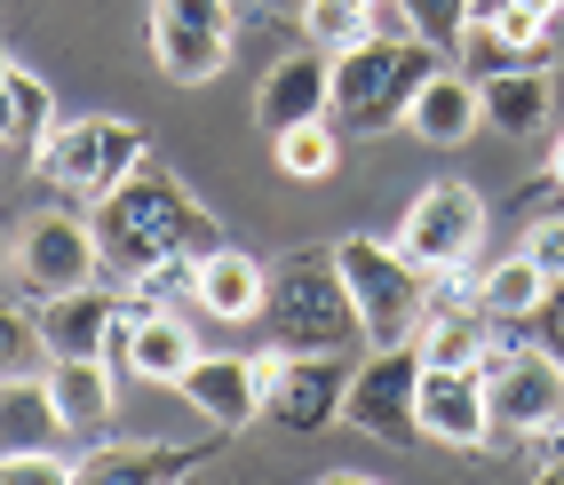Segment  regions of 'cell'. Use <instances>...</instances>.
Here are the masks:
<instances>
[{"mask_svg": "<svg viewBox=\"0 0 564 485\" xmlns=\"http://www.w3.org/2000/svg\"><path fill=\"white\" fill-rule=\"evenodd\" d=\"M88 223H96V247H104V279H120V287H135L143 271H160V263H183V255L223 247L215 215L183 192L160 160H143L120 192H104L88 207Z\"/></svg>", "mask_w": 564, "mask_h": 485, "instance_id": "obj_1", "label": "cell"}, {"mask_svg": "<svg viewBox=\"0 0 564 485\" xmlns=\"http://www.w3.org/2000/svg\"><path fill=\"white\" fill-rule=\"evenodd\" d=\"M437 72L430 41H358L334 56V96H326V120L343 136H382L405 128V104Z\"/></svg>", "mask_w": 564, "mask_h": 485, "instance_id": "obj_2", "label": "cell"}, {"mask_svg": "<svg viewBox=\"0 0 564 485\" xmlns=\"http://www.w3.org/2000/svg\"><path fill=\"white\" fill-rule=\"evenodd\" d=\"M262 311H271V326H279V351H350V343H366V334H358V303H350V287H343L334 247L286 255Z\"/></svg>", "mask_w": 564, "mask_h": 485, "instance_id": "obj_3", "label": "cell"}, {"mask_svg": "<svg viewBox=\"0 0 564 485\" xmlns=\"http://www.w3.org/2000/svg\"><path fill=\"white\" fill-rule=\"evenodd\" d=\"M334 263H343V287L358 303L366 351H390V343H413V334H422L430 271H413L398 255V239H343V247H334Z\"/></svg>", "mask_w": 564, "mask_h": 485, "instance_id": "obj_4", "label": "cell"}, {"mask_svg": "<svg viewBox=\"0 0 564 485\" xmlns=\"http://www.w3.org/2000/svg\"><path fill=\"white\" fill-rule=\"evenodd\" d=\"M152 160L143 152V128L135 120H120V111H88V120H56V136L41 143V168L64 200H80V207H96L104 192H120V183Z\"/></svg>", "mask_w": 564, "mask_h": 485, "instance_id": "obj_5", "label": "cell"}, {"mask_svg": "<svg viewBox=\"0 0 564 485\" xmlns=\"http://www.w3.org/2000/svg\"><path fill=\"white\" fill-rule=\"evenodd\" d=\"M477 247H485V200L469 192V183H430V192H413L405 223H398V255L413 271H469L477 263Z\"/></svg>", "mask_w": 564, "mask_h": 485, "instance_id": "obj_6", "label": "cell"}, {"mask_svg": "<svg viewBox=\"0 0 564 485\" xmlns=\"http://www.w3.org/2000/svg\"><path fill=\"white\" fill-rule=\"evenodd\" d=\"M239 9L231 0H152V64L175 88H199L231 64Z\"/></svg>", "mask_w": 564, "mask_h": 485, "instance_id": "obj_7", "label": "cell"}, {"mask_svg": "<svg viewBox=\"0 0 564 485\" xmlns=\"http://www.w3.org/2000/svg\"><path fill=\"white\" fill-rule=\"evenodd\" d=\"M17 271L32 294H72V287H96L104 279V247H96V223L72 215V207H41L24 215L17 231Z\"/></svg>", "mask_w": 564, "mask_h": 485, "instance_id": "obj_8", "label": "cell"}, {"mask_svg": "<svg viewBox=\"0 0 564 485\" xmlns=\"http://www.w3.org/2000/svg\"><path fill=\"white\" fill-rule=\"evenodd\" d=\"M413 382H422V351H413V343L373 351L366 366H350L343 422H350V430H366V438H382V445L422 438V430H413Z\"/></svg>", "mask_w": 564, "mask_h": 485, "instance_id": "obj_9", "label": "cell"}, {"mask_svg": "<svg viewBox=\"0 0 564 485\" xmlns=\"http://www.w3.org/2000/svg\"><path fill=\"white\" fill-rule=\"evenodd\" d=\"M104 358L120 366L128 382L175 390V382H183V366L199 358V334H192V319L167 311V303H128L120 326H111V351H104Z\"/></svg>", "mask_w": 564, "mask_h": 485, "instance_id": "obj_10", "label": "cell"}, {"mask_svg": "<svg viewBox=\"0 0 564 485\" xmlns=\"http://www.w3.org/2000/svg\"><path fill=\"white\" fill-rule=\"evenodd\" d=\"M485 398H494V430H509V438L541 430V422L564 414V358L501 343L494 358H485Z\"/></svg>", "mask_w": 564, "mask_h": 485, "instance_id": "obj_11", "label": "cell"}, {"mask_svg": "<svg viewBox=\"0 0 564 485\" xmlns=\"http://www.w3.org/2000/svg\"><path fill=\"white\" fill-rule=\"evenodd\" d=\"M413 430L437 438V445H485L494 438V398H485L477 366H430L422 358V382H413Z\"/></svg>", "mask_w": 564, "mask_h": 485, "instance_id": "obj_12", "label": "cell"}, {"mask_svg": "<svg viewBox=\"0 0 564 485\" xmlns=\"http://www.w3.org/2000/svg\"><path fill=\"white\" fill-rule=\"evenodd\" d=\"M343 390H350V351H286L262 414H279L286 430H326L343 414Z\"/></svg>", "mask_w": 564, "mask_h": 485, "instance_id": "obj_13", "label": "cell"}, {"mask_svg": "<svg viewBox=\"0 0 564 485\" xmlns=\"http://www.w3.org/2000/svg\"><path fill=\"white\" fill-rule=\"evenodd\" d=\"M183 406H192L199 422H215V430H247L254 414H262V382H254V358H231V351H199L192 366H183Z\"/></svg>", "mask_w": 564, "mask_h": 485, "instance_id": "obj_14", "label": "cell"}, {"mask_svg": "<svg viewBox=\"0 0 564 485\" xmlns=\"http://www.w3.org/2000/svg\"><path fill=\"white\" fill-rule=\"evenodd\" d=\"M326 96H334V56L311 48V56H279L271 72H262L254 88V128L279 136L294 120H326Z\"/></svg>", "mask_w": 564, "mask_h": 485, "instance_id": "obj_15", "label": "cell"}, {"mask_svg": "<svg viewBox=\"0 0 564 485\" xmlns=\"http://www.w3.org/2000/svg\"><path fill=\"white\" fill-rule=\"evenodd\" d=\"M120 311H128V294H104V287L41 294V343H48V358H104Z\"/></svg>", "mask_w": 564, "mask_h": 485, "instance_id": "obj_16", "label": "cell"}, {"mask_svg": "<svg viewBox=\"0 0 564 485\" xmlns=\"http://www.w3.org/2000/svg\"><path fill=\"white\" fill-rule=\"evenodd\" d=\"M192 303L207 319H223V326H247V319H262V303H271V271H262L247 247H207L199 271H192Z\"/></svg>", "mask_w": 564, "mask_h": 485, "instance_id": "obj_17", "label": "cell"}, {"mask_svg": "<svg viewBox=\"0 0 564 485\" xmlns=\"http://www.w3.org/2000/svg\"><path fill=\"white\" fill-rule=\"evenodd\" d=\"M485 128V96H477V80L469 72H430L422 88H413V104H405V136H422V143H437V152H454V143H469Z\"/></svg>", "mask_w": 564, "mask_h": 485, "instance_id": "obj_18", "label": "cell"}, {"mask_svg": "<svg viewBox=\"0 0 564 485\" xmlns=\"http://www.w3.org/2000/svg\"><path fill=\"white\" fill-rule=\"evenodd\" d=\"M477 96H485V128H494V136H541L549 104H556L549 64H501V72L477 80Z\"/></svg>", "mask_w": 564, "mask_h": 485, "instance_id": "obj_19", "label": "cell"}, {"mask_svg": "<svg viewBox=\"0 0 564 485\" xmlns=\"http://www.w3.org/2000/svg\"><path fill=\"white\" fill-rule=\"evenodd\" d=\"M48 398H56V422L64 438H96L111 422V358H48Z\"/></svg>", "mask_w": 564, "mask_h": 485, "instance_id": "obj_20", "label": "cell"}, {"mask_svg": "<svg viewBox=\"0 0 564 485\" xmlns=\"http://www.w3.org/2000/svg\"><path fill=\"white\" fill-rule=\"evenodd\" d=\"M549 294H556V287L541 279V263H533L524 247L509 255V263H494V271L477 279V303L494 311L501 326H509V319H541V311H549Z\"/></svg>", "mask_w": 564, "mask_h": 485, "instance_id": "obj_21", "label": "cell"}, {"mask_svg": "<svg viewBox=\"0 0 564 485\" xmlns=\"http://www.w3.org/2000/svg\"><path fill=\"white\" fill-rule=\"evenodd\" d=\"M271 168L294 175V183H326L334 168H343V128L334 120H294L271 136Z\"/></svg>", "mask_w": 564, "mask_h": 485, "instance_id": "obj_22", "label": "cell"}, {"mask_svg": "<svg viewBox=\"0 0 564 485\" xmlns=\"http://www.w3.org/2000/svg\"><path fill=\"white\" fill-rule=\"evenodd\" d=\"M0 80H9V143H17L24 160H41V143L56 136V96H48V80H41L32 64H17V56H9Z\"/></svg>", "mask_w": 564, "mask_h": 485, "instance_id": "obj_23", "label": "cell"}, {"mask_svg": "<svg viewBox=\"0 0 564 485\" xmlns=\"http://www.w3.org/2000/svg\"><path fill=\"white\" fill-rule=\"evenodd\" d=\"M48 438H64L56 398H48V375L0 382V445H48Z\"/></svg>", "mask_w": 564, "mask_h": 485, "instance_id": "obj_24", "label": "cell"}, {"mask_svg": "<svg viewBox=\"0 0 564 485\" xmlns=\"http://www.w3.org/2000/svg\"><path fill=\"white\" fill-rule=\"evenodd\" d=\"M199 454L183 445H104V454H80V477L88 485H120V477H192Z\"/></svg>", "mask_w": 564, "mask_h": 485, "instance_id": "obj_25", "label": "cell"}, {"mask_svg": "<svg viewBox=\"0 0 564 485\" xmlns=\"http://www.w3.org/2000/svg\"><path fill=\"white\" fill-rule=\"evenodd\" d=\"M366 24H373V0H303V41L326 48V56L358 48Z\"/></svg>", "mask_w": 564, "mask_h": 485, "instance_id": "obj_26", "label": "cell"}, {"mask_svg": "<svg viewBox=\"0 0 564 485\" xmlns=\"http://www.w3.org/2000/svg\"><path fill=\"white\" fill-rule=\"evenodd\" d=\"M41 311H17V303H0V382H17V375H41Z\"/></svg>", "mask_w": 564, "mask_h": 485, "instance_id": "obj_27", "label": "cell"}, {"mask_svg": "<svg viewBox=\"0 0 564 485\" xmlns=\"http://www.w3.org/2000/svg\"><path fill=\"white\" fill-rule=\"evenodd\" d=\"M0 485H80V462L48 445H0Z\"/></svg>", "mask_w": 564, "mask_h": 485, "instance_id": "obj_28", "label": "cell"}, {"mask_svg": "<svg viewBox=\"0 0 564 485\" xmlns=\"http://www.w3.org/2000/svg\"><path fill=\"white\" fill-rule=\"evenodd\" d=\"M405 9H413V24H422L430 48H454L469 32V0H405Z\"/></svg>", "mask_w": 564, "mask_h": 485, "instance_id": "obj_29", "label": "cell"}, {"mask_svg": "<svg viewBox=\"0 0 564 485\" xmlns=\"http://www.w3.org/2000/svg\"><path fill=\"white\" fill-rule=\"evenodd\" d=\"M524 255L541 263V279H549V287H564V215L524 223Z\"/></svg>", "mask_w": 564, "mask_h": 485, "instance_id": "obj_30", "label": "cell"}, {"mask_svg": "<svg viewBox=\"0 0 564 485\" xmlns=\"http://www.w3.org/2000/svg\"><path fill=\"white\" fill-rule=\"evenodd\" d=\"M0 72H9V48H0ZM0 152H17L9 143V80H0Z\"/></svg>", "mask_w": 564, "mask_h": 485, "instance_id": "obj_31", "label": "cell"}, {"mask_svg": "<svg viewBox=\"0 0 564 485\" xmlns=\"http://www.w3.org/2000/svg\"><path fill=\"white\" fill-rule=\"evenodd\" d=\"M549 319H556V358H564V287L549 294Z\"/></svg>", "mask_w": 564, "mask_h": 485, "instance_id": "obj_32", "label": "cell"}, {"mask_svg": "<svg viewBox=\"0 0 564 485\" xmlns=\"http://www.w3.org/2000/svg\"><path fill=\"white\" fill-rule=\"evenodd\" d=\"M549 183L564 192V136H556V152H549Z\"/></svg>", "mask_w": 564, "mask_h": 485, "instance_id": "obj_33", "label": "cell"}, {"mask_svg": "<svg viewBox=\"0 0 564 485\" xmlns=\"http://www.w3.org/2000/svg\"><path fill=\"white\" fill-rule=\"evenodd\" d=\"M0 263H17V247H0Z\"/></svg>", "mask_w": 564, "mask_h": 485, "instance_id": "obj_34", "label": "cell"}]
</instances>
